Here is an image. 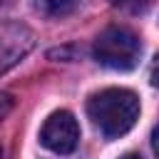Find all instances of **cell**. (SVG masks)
<instances>
[{
  "mask_svg": "<svg viewBox=\"0 0 159 159\" xmlns=\"http://www.w3.org/2000/svg\"><path fill=\"white\" fill-rule=\"evenodd\" d=\"M87 114L92 124L107 137L117 139L127 134L139 119V97L124 87H109L89 97Z\"/></svg>",
  "mask_w": 159,
  "mask_h": 159,
  "instance_id": "6da1fadb",
  "label": "cell"
},
{
  "mask_svg": "<svg viewBox=\"0 0 159 159\" xmlns=\"http://www.w3.org/2000/svg\"><path fill=\"white\" fill-rule=\"evenodd\" d=\"M92 55L99 65H104L109 70L127 72V70H134L139 57H142V40L132 30L112 25L97 35Z\"/></svg>",
  "mask_w": 159,
  "mask_h": 159,
  "instance_id": "7a4b0ae2",
  "label": "cell"
},
{
  "mask_svg": "<svg viewBox=\"0 0 159 159\" xmlns=\"http://www.w3.org/2000/svg\"><path fill=\"white\" fill-rule=\"evenodd\" d=\"M40 142L45 149H50L55 154H72L77 149V142H80L77 119L67 109L52 112L40 129Z\"/></svg>",
  "mask_w": 159,
  "mask_h": 159,
  "instance_id": "3957f363",
  "label": "cell"
},
{
  "mask_svg": "<svg viewBox=\"0 0 159 159\" xmlns=\"http://www.w3.org/2000/svg\"><path fill=\"white\" fill-rule=\"evenodd\" d=\"M35 47V32L22 22H0V75L12 70Z\"/></svg>",
  "mask_w": 159,
  "mask_h": 159,
  "instance_id": "277c9868",
  "label": "cell"
},
{
  "mask_svg": "<svg viewBox=\"0 0 159 159\" xmlns=\"http://www.w3.org/2000/svg\"><path fill=\"white\" fill-rule=\"evenodd\" d=\"M77 0H37V10L45 17H67L75 12Z\"/></svg>",
  "mask_w": 159,
  "mask_h": 159,
  "instance_id": "5b68a950",
  "label": "cell"
},
{
  "mask_svg": "<svg viewBox=\"0 0 159 159\" xmlns=\"http://www.w3.org/2000/svg\"><path fill=\"white\" fill-rule=\"evenodd\" d=\"M109 2L119 10H127V12H142L152 5V0H109Z\"/></svg>",
  "mask_w": 159,
  "mask_h": 159,
  "instance_id": "8992f818",
  "label": "cell"
},
{
  "mask_svg": "<svg viewBox=\"0 0 159 159\" xmlns=\"http://www.w3.org/2000/svg\"><path fill=\"white\" fill-rule=\"evenodd\" d=\"M12 109V97L10 94H0V119Z\"/></svg>",
  "mask_w": 159,
  "mask_h": 159,
  "instance_id": "52a82bcc",
  "label": "cell"
},
{
  "mask_svg": "<svg viewBox=\"0 0 159 159\" xmlns=\"http://www.w3.org/2000/svg\"><path fill=\"white\" fill-rule=\"evenodd\" d=\"M152 84L159 87V55H157V60H154V65H152Z\"/></svg>",
  "mask_w": 159,
  "mask_h": 159,
  "instance_id": "ba28073f",
  "label": "cell"
},
{
  "mask_svg": "<svg viewBox=\"0 0 159 159\" xmlns=\"http://www.w3.org/2000/svg\"><path fill=\"white\" fill-rule=\"evenodd\" d=\"M152 147H154V154L159 157V124H157L154 132H152Z\"/></svg>",
  "mask_w": 159,
  "mask_h": 159,
  "instance_id": "9c48e42d",
  "label": "cell"
},
{
  "mask_svg": "<svg viewBox=\"0 0 159 159\" xmlns=\"http://www.w3.org/2000/svg\"><path fill=\"white\" fill-rule=\"evenodd\" d=\"M119 159H142V157L134 154V152H129V154H124V157H119Z\"/></svg>",
  "mask_w": 159,
  "mask_h": 159,
  "instance_id": "30bf717a",
  "label": "cell"
},
{
  "mask_svg": "<svg viewBox=\"0 0 159 159\" xmlns=\"http://www.w3.org/2000/svg\"><path fill=\"white\" fill-rule=\"evenodd\" d=\"M0 159H2V149H0Z\"/></svg>",
  "mask_w": 159,
  "mask_h": 159,
  "instance_id": "8fae6325",
  "label": "cell"
},
{
  "mask_svg": "<svg viewBox=\"0 0 159 159\" xmlns=\"http://www.w3.org/2000/svg\"><path fill=\"white\" fill-rule=\"evenodd\" d=\"M0 2H5V0H0Z\"/></svg>",
  "mask_w": 159,
  "mask_h": 159,
  "instance_id": "7c38bea8",
  "label": "cell"
}]
</instances>
